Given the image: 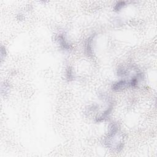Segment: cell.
Segmentation results:
<instances>
[{"mask_svg": "<svg viewBox=\"0 0 157 157\" xmlns=\"http://www.w3.org/2000/svg\"><path fill=\"white\" fill-rule=\"evenodd\" d=\"M128 87H129L128 81H125V80H121V81L115 83L114 84L112 85V90L118 92V91L123 90L124 88Z\"/></svg>", "mask_w": 157, "mask_h": 157, "instance_id": "6da1fadb", "label": "cell"}, {"mask_svg": "<svg viewBox=\"0 0 157 157\" xmlns=\"http://www.w3.org/2000/svg\"><path fill=\"white\" fill-rule=\"evenodd\" d=\"M58 41L60 42V45L63 47V49H66V50H69V49H70L69 44H67V43L66 41L65 38L63 35H60L58 36Z\"/></svg>", "mask_w": 157, "mask_h": 157, "instance_id": "7a4b0ae2", "label": "cell"}, {"mask_svg": "<svg viewBox=\"0 0 157 157\" xmlns=\"http://www.w3.org/2000/svg\"><path fill=\"white\" fill-rule=\"evenodd\" d=\"M111 111H112V107H110L109 109H107V110L101 116L97 118V122H102L103 121V120H104L105 119H106L107 117L109 116V115L110 114V113L111 112Z\"/></svg>", "mask_w": 157, "mask_h": 157, "instance_id": "3957f363", "label": "cell"}, {"mask_svg": "<svg viewBox=\"0 0 157 157\" xmlns=\"http://www.w3.org/2000/svg\"><path fill=\"white\" fill-rule=\"evenodd\" d=\"M92 38H90L88 39L87 43L86 44V50L87 51V54H92Z\"/></svg>", "mask_w": 157, "mask_h": 157, "instance_id": "277c9868", "label": "cell"}, {"mask_svg": "<svg viewBox=\"0 0 157 157\" xmlns=\"http://www.w3.org/2000/svg\"><path fill=\"white\" fill-rule=\"evenodd\" d=\"M125 6V2H124V1H120V2H118L117 4L116 5L114 9L115 11H119L121 10Z\"/></svg>", "mask_w": 157, "mask_h": 157, "instance_id": "5b68a950", "label": "cell"}, {"mask_svg": "<svg viewBox=\"0 0 157 157\" xmlns=\"http://www.w3.org/2000/svg\"><path fill=\"white\" fill-rule=\"evenodd\" d=\"M73 78V74H72V71L71 70V69H67V78L69 80V81H71L72 80Z\"/></svg>", "mask_w": 157, "mask_h": 157, "instance_id": "8992f818", "label": "cell"}]
</instances>
